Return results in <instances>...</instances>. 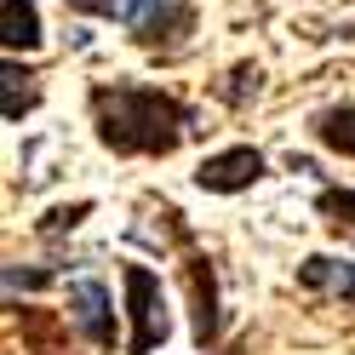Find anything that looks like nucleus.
I'll list each match as a JSON object with an SVG mask.
<instances>
[{
  "instance_id": "obj_1",
  "label": "nucleus",
  "mask_w": 355,
  "mask_h": 355,
  "mask_svg": "<svg viewBox=\"0 0 355 355\" xmlns=\"http://www.w3.org/2000/svg\"><path fill=\"white\" fill-rule=\"evenodd\" d=\"M86 109L98 144L115 155H172L195 132V109L144 80H98L86 92Z\"/></svg>"
},
{
  "instance_id": "obj_2",
  "label": "nucleus",
  "mask_w": 355,
  "mask_h": 355,
  "mask_svg": "<svg viewBox=\"0 0 355 355\" xmlns=\"http://www.w3.org/2000/svg\"><path fill=\"white\" fill-rule=\"evenodd\" d=\"M121 286H126V315H132V332H126V355H149L166 344V293H161V275L149 263H121Z\"/></svg>"
},
{
  "instance_id": "obj_3",
  "label": "nucleus",
  "mask_w": 355,
  "mask_h": 355,
  "mask_svg": "<svg viewBox=\"0 0 355 355\" xmlns=\"http://www.w3.org/2000/svg\"><path fill=\"white\" fill-rule=\"evenodd\" d=\"M166 212V224L178 230V247H184V286H189V315H195V344L201 349H212L218 344V327H224V309H218V275H212V258L189 241V230L178 224V212L172 207H161Z\"/></svg>"
},
{
  "instance_id": "obj_4",
  "label": "nucleus",
  "mask_w": 355,
  "mask_h": 355,
  "mask_svg": "<svg viewBox=\"0 0 355 355\" xmlns=\"http://www.w3.org/2000/svg\"><path fill=\"white\" fill-rule=\"evenodd\" d=\"M121 24L132 29V40L149 52H172L195 35V6L189 0H126Z\"/></svg>"
},
{
  "instance_id": "obj_5",
  "label": "nucleus",
  "mask_w": 355,
  "mask_h": 355,
  "mask_svg": "<svg viewBox=\"0 0 355 355\" xmlns=\"http://www.w3.org/2000/svg\"><path fill=\"white\" fill-rule=\"evenodd\" d=\"M258 178H263V155L252 144L218 149V155H207V161L195 166V184H201L207 195H241V189H252Z\"/></svg>"
},
{
  "instance_id": "obj_6",
  "label": "nucleus",
  "mask_w": 355,
  "mask_h": 355,
  "mask_svg": "<svg viewBox=\"0 0 355 355\" xmlns=\"http://www.w3.org/2000/svg\"><path fill=\"white\" fill-rule=\"evenodd\" d=\"M69 321L86 332V344L98 349H115V304H109V286L103 281H75L69 286Z\"/></svg>"
},
{
  "instance_id": "obj_7",
  "label": "nucleus",
  "mask_w": 355,
  "mask_h": 355,
  "mask_svg": "<svg viewBox=\"0 0 355 355\" xmlns=\"http://www.w3.org/2000/svg\"><path fill=\"white\" fill-rule=\"evenodd\" d=\"M298 286H309V293H332V298L355 304V258H327V252L304 258V263H298Z\"/></svg>"
},
{
  "instance_id": "obj_8",
  "label": "nucleus",
  "mask_w": 355,
  "mask_h": 355,
  "mask_svg": "<svg viewBox=\"0 0 355 355\" xmlns=\"http://www.w3.org/2000/svg\"><path fill=\"white\" fill-rule=\"evenodd\" d=\"M12 315H17V327H24V344L35 349V355H69V315H58V309H17L12 304Z\"/></svg>"
},
{
  "instance_id": "obj_9",
  "label": "nucleus",
  "mask_w": 355,
  "mask_h": 355,
  "mask_svg": "<svg viewBox=\"0 0 355 355\" xmlns=\"http://www.w3.org/2000/svg\"><path fill=\"white\" fill-rule=\"evenodd\" d=\"M0 40H6V52H35L46 40L35 0H0Z\"/></svg>"
},
{
  "instance_id": "obj_10",
  "label": "nucleus",
  "mask_w": 355,
  "mask_h": 355,
  "mask_svg": "<svg viewBox=\"0 0 355 355\" xmlns=\"http://www.w3.org/2000/svg\"><path fill=\"white\" fill-rule=\"evenodd\" d=\"M0 92H6V98H0V109H6V121L17 126V121H24L29 115V109L40 103V75L35 69H24V63H6V69H0Z\"/></svg>"
},
{
  "instance_id": "obj_11",
  "label": "nucleus",
  "mask_w": 355,
  "mask_h": 355,
  "mask_svg": "<svg viewBox=\"0 0 355 355\" xmlns=\"http://www.w3.org/2000/svg\"><path fill=\"white\" fill-rule=\"evenodd\" d=\"M315 138L332 149V155H349L355 161V103H332L315 115Z\"/></svg>"
},
{
  "instance_id": "obj_12",
  "label": "nucleus",
  "mask_w": 355,
  "mask_h": 355,
  "mask_svg": "<svg viewBox=\"0 0 355 355\" xmlns=\"http://www.w3.org/2000/svg\"><path fill=\"white\" fill-rule=\"evenodd\" d=\"M258 86H263V69L258 63H241V69H230V80L218 86V98H224L230 109H241L247 98H258Z\"/></svg>"
},
{
  "instance_id": "obj_13",
  "label": "nucleus",
  "mask_w": 355,
  "mask_h": 355,
  "mask_svg": "<svg viewBox=\"0 0 355 355\" xmlns=\"http://www.w3.org/2000/svg\"><path fill=\"white\" fill-rule=\"evenodd\" d=\"M315 212L327 218L332 230H355V189H321L315 195Z\"/></svg>"
},
{
  "instance_id": "obj_14",
  "label": "nucleus",
  "mask_w": 355,
  "mask_h": 355,
  "mask_svg": "<svg viewBox=\"0 0 355 355\" xmlns=\"http://www.w3.org/2000/svg\"><path fill=\"white\" fill-rule=\"evenodd\" d=\"M86 212H92V201H75V207H52L46 218H40V235H63V230H75Z\"/></svg>"
},
{
  "instance_id": "obj_15",
  "label": "nucleus",
  "mask_w": 355,
  "mask_h": 355,
  "mask_svg": "<svg viewBox=\"0 0 355 355\" xmlns=\"http://www.w3.org/2000/svg\"><path fill=\"white\" fill-rule=\"evenodd\" d=\"M17 286L24 293H40V286H52V270H24V263H6V293L17 298Z\"/></svg>"
},
{
  "instance_id": "obj_16",
  "label": "nucleus",
  "mask_w": 355,
  "mask_h": 355,
  "mask_svg": "<svg viewBox=\"0 0 355 355\" xmlns=\"http://www.w3.org/2000/svg\"><path fill=\"white\" fill-rule=\"evenodd\" d=\"M75 17H121V6L126 0H63Z\"/></svg>"
}]
</instances>
